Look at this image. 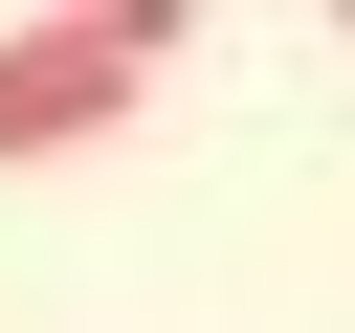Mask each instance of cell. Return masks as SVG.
<instances>
[{
    "label": "cell",
    "mask_w": 355,
    "mask_h": 333,
    "mask_svg": "<svg viewBox=\"0 0 355 333\" xmlns=\"http://www.w3.org/2000/svg\"><path fill=\"white\" fill-rule=\"evenodd\" d=\"M178 44H200V0H44V22H0V178H22V155L133 133Z\"/></svg>",
    "instance_id": "6da1fadb"
}]
</instances>
